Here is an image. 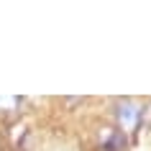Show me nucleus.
<instances>
[{
    "instance_id": "nucleus-1",
    "label": "nucleus",
    "mask_w": 151,
    "mask_h": 151,
    "mask_svg": "<svg viewBox=\"0 0 151 151\" xmlns=\"http://www.w3.org/2000/svg\"><path fill=\"white\" fill-rule=\"evenodd\" d=\"M128 146V138L123 131H113V128H108V133H105L103 138V149L105 151H126Z\"/></svg>"
},
{
    "instance_id": "nucleus-3",
    "label": "nucleus",
    "mask_w": 151,
    "mask_h": 151,
    "mask_svg": "<svg viewBox=\"0 0 151 151\" xmlns=\"http://www.w3.org/2000/svg\"><path fill=\"white\" fill-rule=\"evenodd\" d=\"M138 120H141L143 126H149V128H151V103H149V105H146V108L141 110V118H138Z\"/></svg>"
},
{
    "instance_id": "nucleus-2",
    "label": "nucleus",
    "mask_w": 151,
    "mask_h": 151,
    "mask_svg": "<svg viewBox=\"0 0 151 151\" xmlns=\"http://www.w3.org/2000/svg\"><path fill=\"white\" fill-rule=\"evenodd\" d=\"M118 118H120V123H123V128H133L136 123H138V118H141V110H136L133 103H123L118 108Z\"/></svg>"
}]
</instances>
